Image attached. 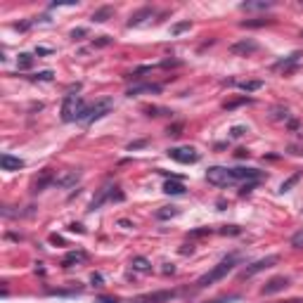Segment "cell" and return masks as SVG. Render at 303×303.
Here are the masks:
<instances>
[{
  "label": "cell",
  "instance_id": "1",
  "mask_svg": "<svg viewBox=\"0 0 303 303\" xmlns=\"http://www.w3.org/2000/svg\"><path fill=\"white\" fill-rule=\"evenodd\" d=\"M237 261H239V256L237 254H232V256H227L223 258L218 265H213V270L206 272L204 277H199V282H197V287H209V284H213V282L218 280H223L227 272H232L234 270V265H237Z\"/></svg>",
  "mask_w": 303,
  "mask_h": 303
},
{
  "label": "cell",
  "instance_id": "2",
  "mask_svg": "<svg viewBox=\"0 0 303 303\" xmlns=\"http://www.w3.org/2000/svg\"><path fill=\"white\" fill-rule=\"evenodd\" d=\"M88 104L83 102V97L76 93H69L67 97H64L62 102V121H78V116L83 114V109H86Z\"/></svg>",
  "mask_w": 303,
  "mask_h": 303
},
{
  "label": "cell",
  "instance_id": "3",
  "mask_svg": "<svg viewBox=\"0 0 303 303\" xmlns=\"http://www.w3.org/2000/svg\"><path fill=\"white\" fill-rule=\"evenodd\" d=\"M111 107H114V102L111 100H100V102H95V104H90V107L83 109V114L78 116V124H93V121H97V118L102 116H107L109 111H111Z\"/></svg>",
  "mask_w": 303,
  "mask_h": 303
},
{
  "label": "cell",
  "instance_id": "4",
  "mask_svg": "<svg viewBox=\"0 0 303 303\" xmlns=\"http://www.w3.org/2000/svg\"><path fill=\"white\" fill-rule=\"evenodd\" d=\"M206 180H209L211 185H218V187H227L237 183L232 175V168H223V166H213L206 171Z\"/></svg>",
  "mask_w": 303,
  "mask_h": 303
},
{
  "label": "cell",
  "instance_id": "5",
  "mask_svg": "<svg viewBox=\"0 0 303 303\" xmlns=\"http://www.w3.org/2000/svg\"><path fill=\"white\" fill-rule=\"evenodd\" d=\"M280 258L277 256H265V258H258V261H254L251 265H247L244 270H241V277L247 280V277H254V275H258V272L268 270V268H272V265L277 263Z\"/></svg>",
  "mask_w": 303,
  "mask_h": 303
},
{
  "label": "cell",
  "instance_id": "6",
  "mask_svg": "<svg viewBox=\"0 0 303 303\" xmlns=\"http://www.w3.org/2000/svg\"><path fill=\"white\" fill-rule=\"evenodd\" d=\"M168 156L178 163H197L199 161V152H197L195 147H173V149H168Z\"/></svg>",
  "mask_w": 303,
  "mask_h": 303
},
{
  "label": "cell",
  "instance_id": "7",
  "mask_svg": "<svg viewBox=\"0 0 303 303\" xmlns=\"http://www.w3.org/2000/svg\"><path fill=\"white\" fill-rule=\"evenodd\" d=\"M287 287H289V277L280 275V277H272V280L268 282L263 289H261V294H263V296H272V294H277V291H284Z\"/></svg>",
  "mask_w": 303,
  "mask_h": 303
},
{
  "label": "cell",
  "instance_id": "8",
  "mask_svg": "<svg viewBox=\"0 0 303 303\" xmlns=\"http://www.w3.org/2000/svg\"><path fill=\"white\" fill-rule=\"evenodd\" d=\"M256 50H258V43H256V40H251V38H244V40H239V43H232V45H230V52H232V54H241V57L256 52Z\"/></svg>",
  "mask_w": 303,
  "mask_h": 303
},
{
  "label": "cell",
  "instance_id": "9",
  "mask_svg": "<svg viewBox=\"0 0 303 303\" xmlns=\"http://www.w3.org/2000/svg\"><path fill=\"white\" fill-rule=\"evenodd\" d=\"M142 93H147V95H156V93H161V86H156V83H142V86H133L128 88V97H135V95H142Z\"/></svg>",
  "mask_w": 303,
  "mask_h": 303
},
{
  "label": "cell",
  "instance_id": "10",
  "mask_svg": "<svg viewBox=\"0 0 303 303\" xmlns=\"http://www.w3.org/2000/svg\"><path fill=\"white\" fill-rule=\"evenodd\" d=\"M0 166H3V171H19V168H24V159L3 154L0 156Z\"/></svg>",
  "mask_w": 303,
  "mask_h": 303
},
{
  "label": "cell",
  "instance_id": "11",
  "mask_svg": "<svg viewBox=\"0 0 303 303\" xmlns=\"http://www.w3.org/2000/svg\"><path fill=\"white\" fill-rule=\"evenodd\" d=\"M234 180H249V183H256L261 178V171L256 168H232Z\"/></svg>",
  "mask_w": 303,
  "mask_h": 303
},
{
  "label": "cell",
  "instance_id": "12",
  "mask_svg": "<svg viewBox=\"0 0 303 303\" xmlns=\"http://www.w3.org/2000/svg\"><path fill=\"white\" fill-rule=\"evenodd\" d=\"M86 258H88L86 251H69V254L62 258V268H74L76 263H83Z\"/></svg>",
  "mask_w": 303,
  "mask_h": 303
},
{
  "label": "cell",
  "instance_id": "13",
  "mask_svg": "<svg viewBox=\"0 0 303 303\" xmlns=\"http://www.w3.org/2000/svg\"><path fill=\"white\" fill-rule=\"evenodd\" d=\"M152 15H154V10H152V8H142V10H138V12H135V15H133L131 19H128V29H133V26H140V24L145 22L147 17H152Z\"/></svg>",
  "mask_w": 303,
  "mask_h": 303
},
{
  "label": "cell",
  "instance_id": "14",
  "mask_svg": "<svg viewBox=\"0 0 303 303\" xmlns=\"http://www.w3.org/2000/svg\"><path fill=\"white\" fill-rule=\"evenodd\" d=\"M303 54L301 52H291L289 54V57H284V59H280V62H275V67H272V69H277V71H287V69H291V67H294V64H298V59H301Z\"/></svg>",
  "mask_w": 303,
  "mask_h": 303
},
{
  "label": "cell",
  "instance_id": "15",
  "mask_svg": "<svg viewBox=\"0 0 303 303\" xmlns=\"http://www.w3.org/2000/svg\"><path fill=\"white\" fill-rule=\"evenodd\" d=\"M111 17H114V8H109V5H104V8L95 10L90 19H93L95 24H102V22H107V19H111Z\"/></svg>",
  "mask_w": 303,
  "mask_h": 303
},
{
  "label": "cell",
  "instance_id": "16",
  "mask_svg": "<svg viewBox=\"0 0 303 303\" xmlns=\"http://www.w3.org/2000/svg\"><path fill=\"white\" fill-rule=\"evenodd\" d=\"M78 180H81V171H69L67 175H62V178H57V185H62V187H71V185H76Z\"/></svg>",
  "mask_w": 303,
  "mask_h": 303
},
{
  "label": "cell",
  "instance_id": "17",
  "mask_svg": "<svg viewBox=\"0 0 303 303\" xmlns=\"http://www.w3.org/2000/svg\"><path fill=\"white\" fill-rule=\"evenodd\" d=\"M239 8L247 10V12H256V10H270L272 3L270 0H256V3H241Z\"/></svg>",
  "mask_w": 303,
  "mask_h": 303
},
{
  "label": "cell",
  "instance_id": "18",
  "mask_svg": "<svg viewBox=\"0 0 303 303\" xmlns=\"http://www.w3.org/2000/svg\"><path fill=\"white\" fill-rule=\"evenodd\" d=\"M107 199H111V187H104V190H100V195H97L93 202H90V211L100 209V206L107 202Z\"/></svg>",
  "mask_w": 303,
  "mask_h": 303
},
{
  "label": "cell",
  "instance_id": "19",
  "mask_svg": "<svg viewBox=\"0 0 303 303\" xmlns=\"http://www.w3.org/2000/svg\"><path fill=\"white\" fill-rule=\"evenodd\" d=\"M163 192L166 195H185V185L183 183H178V180H166V185H163Z\"/></svg>",
  "mask_w": 303,
  "mask_h": 303
},
{
  "label": "cell",
  "instance_id": "20",
  "mask_svg": "<svg viewBox=\"0 0 303 303\" xmlns=\"http://www.w3.org/2000/svg\"><path fill=\"white\" fill-rule=\"evenodd\" d=\"M52 178H54L52 171H43V175L33 183V192H43V190L47 187V183H52Z\"/></svg>",
  "mask_w": 303,
  "mask_h": 303
},
{
  "label": "cell",
  "instance_id": "21",
  "mask_svg": "<svg viewBox=\"0 0 303 303\" xmlns=\"http://www.w3.org/2000/svg\"><path fill=\"white\" fill-rule=\"evenodd\" d=\"M268 24H272L270 17H261V19H244L241 26L244 29H258V26H268Z\"/></svg>",
  "mask_w": 303,
  "mask_h": 303
},
{
  "label": "cell",
  "instance_id": "22",
  "mask_svg": "<svg viewBox=\"0 0 303 303\" xmlns=\"http://www.w3.org/2000/svg\"><path fill=\"white\" fill-rule=\"evenodd\" d=\"M180 211L175 209V206H163V209L156 211V218H161V220H166V218H175Z\"/></svg>",
  "mask_w": 303,
  "mask_h": 303
},
{
  "label": "cell",
  "instance_id": "23",
  "mask_svg": "<svg viewBox=\"0 0 303 303\" xmlns=\"http://www.w3.org/2000/svg\"><path fill=\"white\" fill-rule=\"evenodd\" d=\"M133 268H135V270H140V272H149V270H152L149 261H147V258H142V256H138L135 261H133Z\"/></svg>",
  "mask_w": 303,
  "mask_h": 303
},
{
  "label": "cell",
  "instance_id": "24",
  "mask_svg": "<svg viewBox=\"0 0 303 303\" xmlns=\"http://www.w3.org/2000/svg\"><path fill=\"white\" fill-rule=\"evenodd\" d=\"M261 86H263V81H244V83H239V90H244V93H254V90H258Z\"/></svg>",
  "mask_w": 303,
  "mask_h": 303
},
{
  "label": "cell",
  "instance_id": "25",
  "mask_svg": "<svg viewBox=\"0 0 303 303\" xmlns=\"http://www.w3.org/2000/svg\"><path fill=\"white\" fill-rule=\"evenodd\" d=\"M31 64H33V57H31V54H26V52H24V54H19V62H17V67H19V69H31Z\"/></svg>",
  "mask_w": 303,
  "mask_h": 303
},
{
  "label": "cell",
  "instance_id": "26",
  "mask_svg": "<svg viewBox=\"0 0 303 303\" xmlns=\"http://www.w3.org/2000/svg\"><path fill=\"white\" fill-rule=\"evenodd\" d=\"M298 178H301V175L296 173V175H291L289 180H284V183H282V187H280V192H289V190H291V187H294L296 183H298Z\"/></svg>",
  "mask_w": 303,
  "mask_h": 303
},
{
  "label": "cell",
  "instance_id": "27",
  "mask_svg": "<svg viewBox=\"0 0 303 303\" xmlns=\"http://www.w3.org/2000/svg\"><path fill=\"white\" fill-rule=\"evenodd\" d=\"M109 43H111L109 36H97V38L93 40V47H104V45H109Z\"/></svg>",
  "mask_w": 303,
  "mask_h": 303
},
{
  "label": "cell",
  "instance_id": "28",
  "mask_svg": "<svg viewBox=\"0 0 303 303\" xmlns=\"http://www.w3.org/2000/svg\"><path fill=\"white\" fill-rule=\"evenodd\" d=\"M187 29H190V22H180V24H175V26L171 29V33H173V36H178V33L187 31Z\"/></svg>",
  "mask_w": 303,
  "mask_h": 303
},
{
  "label": "cell",
  "instance_id": "29",
  "mask_svg": "<svg viewBox=\"0 0 303 303\" xmlns=\"http://www.w3.org/2000/svg\"><path fill=\"white\" fill-rule=\"evenodd\" d=\"M291 247H296V249H301L303 247V230H298V232L291 237Z\"/></svg>",
  "mask_w": 303,
  "mask_h": 303
},
{
  "label": "cell",
  "instance_id": "30",
  "mask_svg": "<svg viewBox=\"0 0 303 303\" xmlns=\"http://www.w3.org/2000/svg\"><path fill=\"white\" fill-rule=\"evenodd\" d=\"M147 71H152V67H140V69H135L133 74H128L126 78H140L142 74H147Z\"/></svg>",
  "mask_w": 303,
  "mask_h": 303
},
{
  "label": "cell",
  "instance_id": "31",
  "mask_svg": "<svg viewBox=\"0 0 303 303\" xmlns=\"http://www.w3.org/2000/svg\"><path fill=\"white\" fill-rule=\"evenodd\" d=\"M36 81H52V71H40V74H36Z\"/></svg>",
  "mask_w": 303,
  "mask_h": 303
},
{
  "label": "cell",
  "instance_id": "32",
  "mask_svg": "<svg viewBox=\"0 0 303 303\" xmlns=\"http://www.w3.org/2000/svg\"><path fill=\"white\" fill-rule=\"evenodd\" d=\"M83 36H86V29H74V31H71V38H74V40L83 38Z\"/></svg>",
  "mask_w": 303,
  "mask_h": 303
},
{
  "label": "cell",
  "instance_id": "33",
  "mask_svg": "<svg viewBox=\"0 0 303 303\" xmlns=\"http://www.w3.org/2000/svg\"><path fill=\"white\" fill-rule=\"evenodd\" d=\"M97 303H118V301H116V298H111V296H100Z\"/></svg>",
  "mask_w": 303,
  "mask_h": 303
},
{
  "label": "cell",
  "instance_id": "34",
  "mask_svg": "<svg viewBox=\"0 0 303 303\" xmlns=\"http://www.w3.org/2000/svg\"><path fill=\"white\" fill-rule=\"evenodd\" d=\"M241 133H244V128H241V126H234V128H232V138H239Z\"/></svg>",
  "mask_w": 303,
  "mask_h": 303
},
{
  "label": "cell",
  "instance_id": "35",
  "mask_svg": "<svg viewBox=\"0 0 303 303\" xmlns=\"http://www.w3.org/2000/svg\"><path fill=\"white\" fill-rule=\"evenodd\" d=\"M93 284H95V287H100V284H102V277H100V275H93Z\"/></svg>",
  "mask_w": 303,
  "mask_h": 303
},
{
  "label": "cell",
  "instance_id": "36",
  "mask_svg": "<svg viewBox=\"0 0 303 303\" xmlns=\"http://www.w3.org/2000/svg\"><path fill=\"white\" fill-rule=\"evenodd\" d=\"M69 230H71V232H83V227H81V225H71Z\"/></svg>",
  "mask_w": 303,
  "mask_h": 303
},
{
  "label": "cell",
  "instance_id": "37",
  "mask_svg": "<svg viewBox=\"0 0 303 303\" xmlns=\"http://www.w3.org/2000/svg\"><path fill=\"white\" fill-rule=\"evenodd\" d=\"M140 303H152V301H140Z\"/></svg>",
  "mask_w": 303,
  "mask_h": 303
},
{
  "label": "cell",
  "instance_id": "38",
  "mask_svg": "<svg viewBox=\"0 0 303 303\" xmlns=\"http://www.w3.org/2000/svg\"><path fill=\"white\" fill-rule=\"evenodd\" d=\"M301 38H303V31H301Z\"/></svg>",
  "mask_w": 303,
  "mask_h": 303
}]
</instances>
